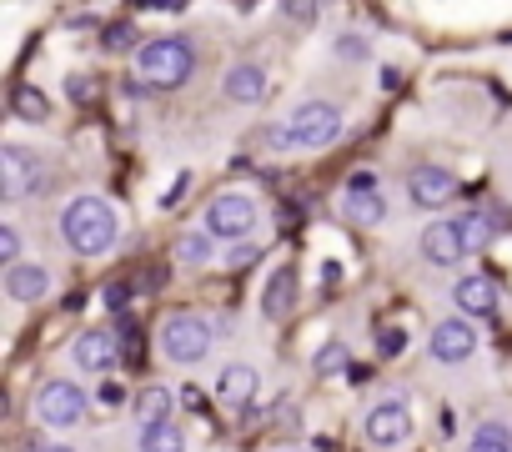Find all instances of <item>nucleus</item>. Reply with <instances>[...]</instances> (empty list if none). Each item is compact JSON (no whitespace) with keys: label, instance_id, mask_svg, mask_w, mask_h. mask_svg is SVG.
<instances>
[{"label":"nucleus","instance_id":"obj_31","mask_svg":"<svg viewBox=\"0 0 512 452\" xmlns=\"http://www.w3.org/2000/svg\"><path fill=\"white\" fill-rule=\"evenodd\" d=\"M101 402H106V407H121V402H126V387H121V382H106V387H101Z\"/></svg>","mask_w":512,"mask_h":452},{"label":"nucleus","instance_id":"obj_6","mask_svg":"<svg viewBox=\"0 0 512 452\" xmlns=\"http://www.w3.org/2000/svg\"><path fill=\"white\" fill-rule=\"evenodd\" d=\"M81 412H86V392L76 382H46L36 397V417L51 427H71V422H81Z\"/></svg>","mask_w":512,"mask_h":452},{"label":"nucleus","instance_id":"obj_25","mask_svg":"<svg viewBox=\"0 0 512 452\" xmlns=\"http://www.w3.org/2000/svg\"><path fill=\"white\" fill-rule=\"evenodd\" d=\"M312 367H317L322 377H332V372H342V367H347V347H342V342H327V347H322V352L312 357Z\"/></svg>","mask_w":512,"mask_h":452},{"label":"nucleus","instance_id":"obj_12","mask_svg":"<svg viewBox=\"0 0 512 452\" xmlns=\"http://www.w3.org/2000/svg\"><path fill=\"white\" fill-rule=\"evenodd\" d=\"M472 347H477V337H472V327L462 317L437 322V332H432V357L437 362H462V357H472Z\"/></svg>","mask_w":512,"mask_h":452},{"label":"nucleus","instance_id":"obj_20","mask_svg":"<svg viewBox=\"0 0 512 452\" xmlns=\"http://www.w3.org/2000/svg\"><path fill=\"white\" fill-rule=\"evenodd\" d=\"M136 412H141V427H156V422H166V412H171V392H166V387H146Z\"/></svg>","mask_w":512,"mask_h":452},{"label":"nucleus","instance_id":"obj_4","mask_svg":"<svg viewBox=\"0 0 512 452\" xmlns=\"http://www.w3.org/2000/svg\"><path fill=\"white\" fill-rule=\"evenodd\" d=\"M161 352L171 362H201L211 352V322H201V317H171L161 327Z\"/></svg>","mask_w":512,"mask_h":452},{"label":"nucleus","instance_id":"obj_32","mask_svg":"<svg viewBox=\"0 0 512 452\" xmlns=\"http://www.w3.org/2000/svg\"><path fill=\"white\" fill-rule=\"evenodd\" d=\"M282 16H292V21H317V6H282Z\"/></svg>","mask_w":512,"mask_h":452},{"label":"nucleus","instance_id":"obj_21","mask_svg":"<svg viewBox=\"0 0 512 452\" xmlns=\"http://www.w3.org/2000/svg\"><path fill=\"white\" fill-rule=\"evenodd\" d=\"M467 452H512V432L502 422H487V427H477V437L467 442Z\"/></svg>","mask_w":512,"mask_h":452},{"label":"nucleus","instance_id":"obj_18","mask_svg":"<svg viewBox=\"0 0 512 452\" xmlns=\"http://www.w3.org/2000/svg\"><path fill=\"white\" fill-rule=\"evenodd\" d=\"M347 216H352L357 226H377V221L387 216V206H382L377 191H357V186H347Z\"/></svg>","mask_w":512,"mask_h":452},{"label":"nucleus","instance_id":"obj_19","mask_svg":"<svg viewBox=\"0 0 512 452\" xmlns=\"http://www.w3.org/2000/svg\"><path fill=\"white\" fill-rule=\"evenodd\" d=\"M176 262L181 267H206L211 262V232H186L176 242Z\"/></svg>","mask_w":512,"mask_h":452},{"label":"nucleus","instance_id":"obj_34","mask_svg":"<svg viewBox=\"0 0 512 452\" xmlns=\"http://www.w3.org/2000/svg\"><path fill=\"white\" fill-rule=\"evenodd\" d=\"M181 402H186L191 412H201V392H196V387H186V392H181Z\"/></svg>","mask_w":512,"mask_h":452},{"label":"nucleus","instance_id":"obj_8","mask_svg":"<svg viewBox=\"0 0 512 452\" xmlns=\"http://www.w3.org/2000/svg\"><path fill=\"white\" fill-rule=\"evenodd\" d=\"M71 357H76V367H86V372H106V367L121 357V337H116L111 327H91V332L76 337Z\"/></svg>","mask_w":512,"mask_h":452},{"label":"nucleus","instance_id":"obj_22","mask_svg":"<svg viewBox=\"0 0 512 452\" xmlns=\"http://www.w3.org/2000/svg\"><path fill=\"white\" fill-rule=\"evenodd\" d=\"M141 447H146V452H181V432H176L171 422L141 427Z\"/></svg>","mask_w":512,"mask_h":452},{"label":"nucleus","instance_id":"obj_2","mask_svg":"<svg viewBox=\"0 0 512 452\" xmlns=\"http://www.w3.org/2000/svg\"><path fill=\"white\" fill-rule=\"evenodd\" d=\"M136 66H141V81L146 86H181L191 71H196V51H191V41H181V36H161V41H146L141 46V56H136Z\"/></svg>","mask_w":512,"mask_h":452},{"label":"nucleus","instance_id":"obj_17","mask_svg":"<svg viewBox=\"0 0 512 452\" xmlns=\"http://www.w3.org/2000/svg\"><path fill=\"white\" fill-rule=\"evenodd\" d=\"M221 402H231V407H246L251 397H256V367H246V362H231L226 372H221Z\"/></svg>","mask_w":512,"mask_h":452},{"label":"nucleus","instance_id":"obj_14","mask_svg":"<svg viewBox=\"0 0 512 452\" xmlns=\"http://www.w3.org/2000/svg\"><path fill=\"white\" fill-rule=\"evenodd\" d=\"M6 292H11L16 302H41V297L51 292V272H46V267L21 262V267H11V272H6Z\"/></svg>","mask_w":512,"mask_h":452},{"label":"nucleus","instance_id":"obj_16","mask_svg":"<svg viewBox=\"0 0 512 452\" xmlns=\"http://www.w3.org/2000/svg\"><path fill=\"white\" fill-rule=\"evenodd\" d=\"M221 91L231 96V101H262V91H267V76H262V66H231L226 71V81H221Z\"/></svg>","mask_w":512,"mask_h":452},{"label":"nucleus","instance_id":"obj_10","mask_svg":"<svg viewBox=\"0 0 512 452\" xmlns=\"http://www.w3.org/2000/svg\"><path fill=\"white\" fill-rule=\"evenodd\" d=\"M407 432H412V412H407L402 402H382V407L367 412V437H372L377 447H397Z\"/></svg>","mask_w":512,"mask_h":452},{"label":"nucleus","instance_id":"obj_35","mask_svg":"<svg viewBox=\"0 0 512 452\" xmlns=\"http://www.w3.org/2000/svg\"><path fill=\"white\" fill-rule=\"evenodd\" d=\"M41 452H71V447H41Z\"/></svg>","mask_w":512,"mask_h":452},{"label":"nucleus","instance_id":"obj_11","mask_svg":"<svg viewBox=\"0 0 512 452\" xmlns=\"http://www.w3.org/2000/svg\"><path fill=\"white\" fill-rule=\"evenodd\" d=\"M407 191H412L417 206H442L447 196H457V181H452V171H442V166H417V171L407 176Z\"/></svg>","mask_w":512,"mask_h":452},{"label":"nucleus","instance_id":"obj_24","mask_svg":"<svg viewBox=\"0 0 512 452\" xmlns=\"http://www.w3.org/2000/svg\"><path fill=\"white\" fill-rule=\"evenodd\" d=\"M457 226H462V242H467V257H472V252H482V247L492 242V221H487V216H462Z\"/></svg>","mask_w":512,"mask_h":452},{"label":"nucleus","instance_id":"obj_5","mask_svg":"<svg viewBox=\"0 0 512 452\" xmlns=\"http://www.w3.org/2000/svg\"><path fill=\"white\" fill-rule=\"evenodd\" d=\"M31 186H41V161L26 146H0V196L21 201Z\"/></svg>","mask_w":512,"mask_h":452},{"label":"nucleus","instance_id":"obj_13","mask_svg":"<svg viewBox=\"0 0 512 452\" xmlns=\"http://www.w3.org/2000/svg\"><path fill=\"white\" fill-rule=\"evenodd\" d=\"M292 307H297V267H277V272H272V282H267L262 312H267L272 322H282Z\"/></svg>","mask_w":512,"mask_h":452},{"label":"nucleus","instance_id":"obj_29","mask_svg":"<svg viewBox=\"0 0 512 452\" xmlns=\"http://www.w3.org/2000/svg\"><path fill=\"white\" fill-rule=\"evenodd\" d=\"M16 252H21V237L11 232V226H0V262H6V267H21Z\"/></svg>","mask_w":512,"mask_h":452},{"label":"nucleus","instance_id":"obj_33","mask_svg":"<svg viewBox=\"0 0 512 452\" xmlns=\"http://www.w3.org/2000/svg\"><path fill=\"white\" fill-rule=\"evenodd\" d=\"M246 262H256V247H236V252H231V267H236V272H246Z\"/></svg>","mask_w":512,"mask_h":452},{"label":"nucleus","instance_id":"obj_27","mask_svg":"<svg viewBox=\"0 0 512 452\" xmlns=\"http://www.w3.org/2000/svg\"><path fill=\"white\" fill-rule=\"evenodd\" d=\"M66 96L81 101V106H91V101L101 96V86H96V76H71V81H66Z\"/></svg>","mask_w":512,"mask_h":452},{"label":"nucleus","instance_id":"obj_15","mask_svg":"<svg viewBox=\"0 0 512 452\" xmlns=\"http://www.w3.org/2000/svg\"><path fill=\"white\" fill-rule=\"evenodd\" d=\"M457 307L467 317H492L497 312V287L487 277H467V282H457Z\"/></svg>","mask_w":512,"mask_h":452},{"label":"nucleus","instance_id":"obj_30","mask_svg":"<svg viewBox=\"0 0 512 452\" xmlns=\"http://www.w3.org/2000/svg\"><path fill=\"white\" fill-rule=\"evenodd\" d=\"M126 302H131V287H126V282H111V287H106V307L126 312Z\"/></svg>","mask_w":512,"mask_h":452},{"label":"nucleus","instance_id":"obj_1","mask_svg":"<svg viewBox=\"0 0 512 452\" xmlns=\"http://www.w3.org/2000/svg\"><path fill=\"white\" fill-rule=\"evenodd\" d=\"M61 237H66L71 252L101 257V252L116 242V211H111L101 196H81V201H71L66 216H61Z\"/></svg>","mask_w":512,"mask_h":452},{"label":"nucleus","instance_id":"obj_3","mask_svg":"<svg viewBox=\"0 0 512 452\" xmlns=\"http://www.w3.org/2000/svg\"><path fill=\"white\" fill-rule=\"evenodd\" d=\"M337 131H342V111L327 101H307L277 126V146H332Z\"/></svg>","mask_w":512,"mask_h":452},{"label":"nucleus","instance_id":"obj_26","mask_svg":"<svg viewBox=\"0 0 512 452\" xmlns=\"http://www.w3.org/2000/svg\"><path fill=\"white\" fill-rule=\"evenodd\" d=\"M106 51H131L136 46V26H126V21H116V26H106Z\"/></svg>","mask_w":512,"mask_h":452},{"label":"nucleus","instance_id":"obj_23","mask_svg":"<svg viewBox=\"0 0 512 452\" xmlns=\"http://www.w3.org/2000/svg\"><path fill=\"white\" fill-rule=\"evenodd\" d=\"M46 91H36V86H16V116L21 121H46Z\"/></svg>","mask_w":512,"mask_h":452},{"label":"nucleus","instance_id":"obj_28","mask_svg":"<svg viewBox=\"0 0 512 452\" xmlns=\"http://www.w3.org/2000/svg\"><path fill=\"white\" fill-rule=\"evenodd\" d=\"M402 347H407V332H402V327H382V332H377V352H382V357H397Z\"/></svg>","mask_w":512,"mask_h":452},{"label":"nucleus","instance_id":"obj_9","mask_svg":"<svg viewBox=\"0 0 512 452\" xmlns=\"http://www.w3.org/2000/svg\"><path fill=\"white\" fill-rule=\"evenodd\" d=\"M422 257H427V262H437V267L462 262V257H467L462 226H457V221H437V226H427V232H422Z\"/></svg>","mask_w":512,"mask_h":452},{"label":"nucleus","instance_id":"obj_7","mask_svg":"<svg viewBox=\"0 0 512 452\" xmlns=\"http://www.w3.org/2000/svg\"><path fill=\"white\" fill-rule=\"evenodd\" d=\"M256 226V206L246 196H216L211 211H206V232L211 237H226V242H241Z\"/></svg>","mask_w":512,"mask_h":452}]
</instances>
